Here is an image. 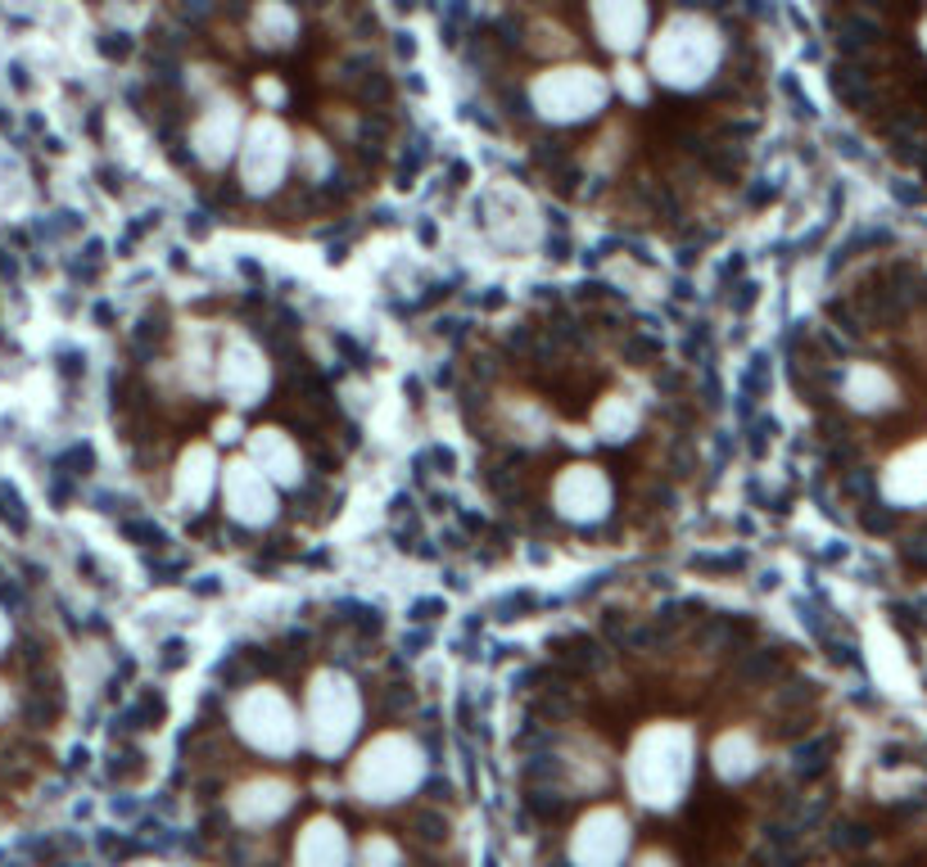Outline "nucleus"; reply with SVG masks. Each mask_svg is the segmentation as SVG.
<instances>
[{"instance_id": "f257e3e1", "label": "nucleus", "mask_w": 927, "mask_h": 867, "mask_svg": "<svg viewBox=\"0 0 927 867\" xmlns=\"http://www.w3.org/2000/svg\"><path fill=\"white\" fill-rule=\"evenodd\" d=\"M692 768V732L683 723H652L629 755V782L647 805H675Z\"/></svg>"}, {"instance_id": "f03ea898", "label": "nucleus", "mask_w": 927, "mask_h": 867, "mask_svg": "<svg viewBox=\"0 0 927 867\" xmlns=\"http://www.w3.org/2000/svg\"><path fill=\"white\" fill-rule=\"evenodd\" d=\"M358 723H362V700H358V687L349 683V677L336 673V669L313 673V683H308V737L317 745V755H326V760L344 755Z\"/></svg>"}, {"instance_id": "7ed1b4c3", "label": "nucleus", "mask_w": 927, "mask_h": 867, "mask_svg": "<svg viewBox=\"0 0 927 867\" xmlns=\"http://www.w3.org/2000/svg\"><path fill=\"white\" fill-rule=\"evenodd\" d=\"M421 768L426 764H421L417 741L403 732H385L358 755L349 782L362 800H403L421 782Z\"/></svg>"}, {"instance_id": "20e7f679", "label": "nucleus", "mask_w": 927, "mask_h": 867, "mask_svg": "<svg viewBox=\"0 0 927 867\" xmlns=\"http://www.w3.org/2000/svg\"><path fill=\"white\" fill-rule=\"evenodd\" d=\"M231 719H236V732L253 750H263V755H290L299 745V719H294V705L285 700L281 687H268V683L249 687L231 705Z\"/></svg>"}, {"instance_id": "39448f33", "label": "nucleus", "mask_w": 927, "mask_h": 867, "mask_svg": "<svg viewBox=\"0 0 927 867\" xmlns=\"http://www.w3.org/2000/svg\"><path fill=\"white\" fill-rule=\"evenodd\" d=\"M217 385L240 407H249V402H258L268 393L272 370H268V357L258 353L253 339H245V334L227 339V349H222V357H217Z\"/></svg>"}, {"instance_id": "423d86ee", "label": "nucleus", "mask_w": 927, "mask_h": 867, "mask_svg": "<svg viewBox=\"0 0 927 867\" xmlns=\"http://www.w3.org/2000/svg\"><path fill=\"white\" fill-rule=\"evenodd\" d=\"M552 502L566 520L592 524L611 511V483L598 466H566L552 483Z\"/></svg>"}, {"instance_id": "0eeeda50", "label": "nucleus", "mask_w": 927, "mask_h": 867, "mask_svg": "<svg viewBox=\"0 0 927 867\" xmlns=\"http://www.w3.org/2000/svg\"><path fill=\"white\" fill-rule=\"evenodd\" d=\"M285 163H290V145H285V132L276 123H253L249 132V145H245V159H240V176L253 195H268L281 185L285 176Z\"/></svg>"}, {"instance_id": "6e6552de", "label": "nucleus", "mask_w": 927, "mask_h": 867, "mask_svg": "<svg viewBox=\"0 0 927 867\" xmlns=\"http://www.w3.org/2000/svg\"><path fill=\"white\" fill-rule=\"evenodd\" d=\"M222 488H227V506L240 524H268L276 515V493H272V483L258 475L245 457L227 466V475H222Z\"/></svg>"}, {"instance_id": "1a4fd4ad", "label": "nucleus", "mask_w": 927, "mask_h": 867, "mask_svg": "<svg viewBox=\"0 0 927 867\" xmlns=\"http://www.w3.org/2000/svg\"><path fill=\"white\" fill-rule=\"evenodd\" d=\"M624 841H629L624 818L615 809H598V813H588L575 832V863L579 867H615L624 854Z\"/></svg>"}, {"instance_id": "9d476101", "label": "nucleus", "mask_w": 927, "mask_h": 867, "mask_svg": "<svg viewBox=\"0 0 927 867\" xmlns=\"http://www.w3.org/2000/svg\"><path fill=\"white\" fill-rule=\"evenodd\" d=\"M258 475H263L268 483H281V488H290V483H299L304 479V457H299V447L290 443V434H281V430H258L253 438H249V457H245Z\"/></svg>"}, {"instance_id": "9b49d317", "label": "nucleus", "mask_w": 927, "mask_h": 867, "mask_svg": "<svg viewBox=\"0 0 927 867\" xmlns=\"http://www.w3.org/2000/svg\"><path fill=\"white\" fill-rule=\"evenodd\" d=\"M213 479H217V457L208 443H191L181 452V461L172 470V498L181 511H200L213 493Z\"/></svg>"}, {"instance_id": "f8f14e48", "label": "nucleus", "mask_w": 927, "mask_h": 867, "mask_svg": "<svg viewBox=\"0 0 927 867\" xmlns=\"http://www.w3.org/2000/svg\"><path fill=\"white\" fill-rule=\"evenodd\" d=\"M290 805H294V790L276 777H253L236 790V818L249 822V826H263V822L281 818Z\"/></svg>"}, {"instance_id": "ddd939ff", "label": "nucleus", "mask_w": 927, "mask_h": 867, "mask_svg": "<svg viewBox=\"0 0 927 867\" xmlns=\"http://www.w3.org/2000/svg\"><path fill=\"white\" fill-rule=\"evenodd\" d=\"M299 863L304 867H344V836L336 822H308L299 841Z\"/></svg>"}, {"instance_id": "4468645a", "label": "nucleus", "mask_w": 927, "mask_h": 867, "mask_svg": "<svg viewBox=\"0 0 927 867\" xmlns=\"http://www.w3.org/2000/svg\"><path fill=\"white\" fill-rule=\"evenodd\" d=\"M711 760H715V773L737 782V777H747L756 768V741L747 732H724L711 750Z\"/></svg>"}, {"instance_id": "2eb2a0df", "label": "nucleus", "mask_w": 927, "mask_h": 867, "mask_svg": "<svg viewBox=\"0 0 927 867\" xmlns=\"http://www.w3.org/2000/svg\"><path fill=\"white\" fill-rule=\"evenodd\" d=\"M846 398L856 402L860 411H878V407L892 402V380H886L882 370H873V366H860V370H850Z\"/></svg>"}, {"instance_id": "dca6fc26", "label": "nucleus", "mask_w": 927, "mask_h": 867, "mask_svg": "<svg viewBox=\"0 0 927 867\" xmlns=\"http://www.w3.org/2000/svg\"><path fill=\"white\" fill-rule=\"evenodd\" d=\"M502 425H507V434L525 438V443H539L547 434L543 407H534L530 398H502Z\"/></svg>"}, {"instance_id": "f3484780", "label": "nucleus", "mask_w": 927, "mask_h": 867, "mask_svg": "<svg viewBox=\"0 0 927 867\" xmlns=\"http://www.w3.org/2000/svg\"><path fill=\"white\" fill-rule=\"evenodd\" d=\"M634 425H638V411L629 407L624 398H607V402L598 407V430H602V438L624 443L629 434H634Z\"/></svg>"}, {"instance_id": "a211bd4d", "label": "nucleus", "mask_w": 927, "mask_h": 867, "mask_svg": "<svg viewBox=\"0 0 927 867\" xmlns=\"http://www.w3.org/2000/svg\"><path fill=\"white\" fill-rule=\"evenodd\" d=\"M394 863H398V849L389 845V836L362 841V867H394Z\"/></svg>"}]
</instances>
